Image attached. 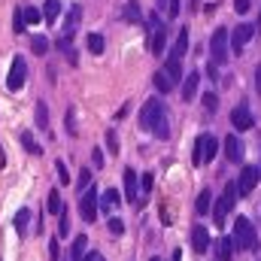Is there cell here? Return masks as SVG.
Wrapping results in <instances>:
<instances>
[{"instance_id":"cell-1","label":"cell","mask_w":261,"mask_h":261,"mask_svg":"<svg viewBox=\"0 0 261 261\" xmlns=\"http://www.w3.org/2000/svg\"><path fill=\"white\" fill-rule=\"evenodd\" d=\"M140 125L146 130H152L158 140H167L170 137V122H167V110H164V103L158 100V97H152V100H146V107H143V113H140Z\"/></svg>"},{"instance_id":"cell-2","label":"cell","mask_w":261,"mask_h":261,"mask_svg":"<svg viewBox=\"0 0 261 261\" xmlns=\"http://www.w3.org/2000/svg\"><path fill=\"white\" fill-rule=\"evenodd\" d=\"M231 243H234V249H246V252H255L258 249V231L252 228V222L246 216H237Z\"/></svg>"},{"instance_id":"cell-3","label":"cell","mask_w":261,"mask_h":261,"mask_svg":"<svg viewBox=\"0 0 261 261\" xmlns=\"http://www.w3.org/2000/svg\"><path fill=\"white\" fill-rule=\"evenodd\" d=\"M234 203H237V186L228 182V186H225V195L219 197V203L213 206V222H216V225H225V219H228V213L234 210Z\"/></svg>"},{"instance_id":"cell-4","label":"cell","mask_w":261,"mask_h":261,"mask_svg":"<svg viewBox=\"0 0 261 261\" xmlns=\"http://www.w3.org/2000/svg\"><path fill=\"white\" fill-rule=\"evenodd\" d=\"M216 149H219V143H216V137L213 134H200L195 140V164H206V161H213V155H216Z\"/></svg>"},{"instance_id":"cell-5","label":"cell","mask_w":261,"mask_h":261,"mask_svg":"<svg viewBox=\"0 0 261 261\" xmlns=\"http://www.w3.org/2000/svg\"><path fill=\"white\" fill-rule=\"evenodd\" d=\"M258 179H261V173H258V167H243L240 170V179L234 182L237 186V197H249L252 192H255V186H258Z\"/></svg>"},{"instance_id":"cell-6","label":"cell","mask_w":261,"mask_h":261,"mask_svg":"<svg viewBox=\"0 0 261 261\" xmlns=\"http://www.w3.org/2000/svg\"><path fill=\"white\" fill-rule=\"evenodd\" d=\"M252 37H255V28H252V24H237V28H234V31L228 34L231 52H234V55H240V52L246 49V43H249Z\"/></svg>"},{"instance_id":"cell-7","label":"cell","mask_w":261,"mask_h":261,"mask_svg":"<svg viewBox=\"0 0 261 261\" xmlns=\"http://www.w3.org/2000/svg\"><path fill=\"white\" fill-rule=\"evenodd\" d=\"M210 52H213V64H225V61H228V31H225V28L213 31Z\"/></svg>"},{"instance_id":"cell-8","label":"cell","mask_w":261,"mask_h":261,"mask_svg":"<svg viewBox=\"0 0 261 261\" xmlns=\"http://www.w3.org/2000/svg\"><path fill=\"white\" fill-rule=\"evenodd\" d=\"M24 79H28V64H24V58H12V67H9V76H6V88L9 91H18L21 85H24Z\"/></svg>"},{"instance_id":"cell-9","label":"cell","mask_w":261,"mask_h":261,"mask_svg":"<svg viewBox=\"0 0 261 261\" xmlns=\"http://www.w3.org/2000/svg\"><path fill=\"white\" fill-rule=\"evenodd\" d=\"M79 213H82V222H97V192L94 189H85L79 195Z\"/></svg>"},{"instance_id":"cell-10","label":"cell","mask_w":261,"mask_h":261,"mask_svg":"<svg viewBox=\"0 0 261 261\" xmlns=\"http://www.w3.org/2000/svg\"><path fill=\"white\" fill-rule=\"evenodd\" d=\"M231 125H234L237 130H249V128H252V113H249V107H246V103L234 107V113H231Z\"/></svg>"},{"instance_id":"cell-11","label":"cell","mask_w":261,"mask_h":261,"mask_svg":"<svg viewBox=\"0 0 261 261\" xmlns=\"http://www.w3.org/2000/svg\"><path fill=\"white\" fill-rule=\"evenodd\" d=\"M125 200L128 203H137L140 200V176H137V170H125Z\"/></svg>"},{"instance_id":"cell-12","label":"cell","mask_w":261,"mask_h":261,"mask_svg":"<svg viewBox=\"0 0 261 261\" xmlns=\"http://www.w3.org/2000/svg\"><path fill=\"white\" fill-rule=\"evenodd\" d=\"M210 246H213V243H210V231H206L203 225H195V228H192V249H195V252H206Z\"/></svg>"},{"instance_id":"cell-13","label":"cell","mask_w":261,"mask_h":261,"mask_svg":"<svg viewBox=\"0 0 261 261\" xmlns=\"http://www.w3.org/2000/svg\"><path fill=\"white\" fill-rule=\"evenodd\" d=\"M225 155H228V161L240 164V161H243V143H240L237 137H228V140H225Z\"/></svg>"},{"instance_id":"cell-14","label":"cell","mask_w":261,"mask_h":261,"mask_svg":"<svg viewBox=\"0 0 261 261\" xmlns=\"http://www.w3.org/2000/svg\"><path fill=\"white\" fill-rule=\"evenodd\" d=\"M164 43H167V31H164V24H161V28H152V37H149V49H152L155 55H161V52H164Z\"/></svg>"},{"instance_id":"cell-15","label":"cell","mask_w":261,"mask_h":261,"mask_svg":"<svg viewBox=\"0 0 261 261\" xmlns=\"http://www.w3.org/2000/svg\"><path fill=\"white\" fill-rule=\"evenodd\" d=\"M231 258H234V243H231V237L216 240V261H231Z\"/></svg>"},{"instance_id":"cell-16","label":"cell","mask_w":261,"mask_h":261,"mask_svg":"<svg viewBox=\"0 0 261 261\" xmlns=\"http://www.w3.org/2000/svg\"><path fill=\"white\" fill-rule=\"evenodd\" d=\"M197 82H200V73H189V76L182 79V100H195Z\"/></svg>"},{"instance_id":"cell-17","label":"cell","mask_w":261,"mask_h":261,"mask_svg":"<svg viewBox=\"0 0 261 261\" xmlns=\"http://www.w3.org/2000/svg\"><path fill=\"white\" fill-rule=\"evenodd\" d=\"M186 52H189V28H182V31H179V37H176V43H173L170 55H173V58H186Z\"/></svg>"},{"instance_id":"cell-18","label":"cell","mask_w":261,"mask_h":261,"mask_svg":"<svg viewBox=\"0 0 261 261\" xmlns=\"http://www.w3.org/2000/svg\"><path fill=\"white\" fill-rule=\"evenodd\" d=\"M79 18H82V6L76 3V6H70V15H67V21H64V37H73V31H76Z\"/></svg>"},{"instance_id":"cell-19","label":"cell","mask_w":261,"mask_h":261,"mask_svg":"<svg viewBox=\"0 0 261 261\" xmlns=\"http://www.w3.org/2000/svg\"><path fill=\"white\" fill-rule=\"evenodd\" d=\"M49 24H55L58 21V15H61V0H46V6H43V12H40Z\"/></svg>"},{"instance_id":"cell-20","label":"cell","mask_w":261,"mask_h":261,"mask_svg":"<svg viewBox=\"0 0 261 261\" xmlns=\"http://www.w3.org/2000/svg\"><path fill=\"white\" fill-rule=\"evenodd\" d=\"M152 82H155V88H158L161 94H170V91H173V79H170L164 70H158V73L152 76Z\"/></svg>"},{"instance_id":"cell-21","label":"cell","mask_w":261,"mask_h":261,"mask_svg":"<svg viewBox=\"0 0 261 261\" xmlns=\"http://www.w3.org/2000/svg\"><path fill=\"white\" fill-rule=\"evenodd\" d=\"M122 15H125V21H130V24H140L143 21V12H140V3L137 0H128L125 3V12Z\"/></svg>"},{"instance_id":"cell-22","label":"cell","mask_w":261,"mask_h":261,"mask_svg":"<svg viewBox=\"0 0 261 261\" xmlns=\"http://www.w3.org/2000/svg\"><path fill=\"white\" fill-rule=\"evenodd\" d=\"M164 73L173 79V82H179V76H182V58H167V67H164Z\"/></svg>"},{"instance_id":"cell-23","label":"cell","mask_w":261,"mask_h":261,"mask_svg":"<svg viewBox=\"0 0 261 261\" xmlns=\"http://www.w3.org/2000/svg\"><path fill=\"white\" fill-rule=\"evenodd\" d=\"M21 146H24L31 155H43V146L34 140V134H31V130H21Z\"/></svg>"},{"instance_id":"cell-24","label":"cell","mask_w":261,"mask_h":261,"mask_svg":"<svg viewBox=\"0 0 261 261\" xmlns=\"http://www.w3.org/2000/svg\"><path fill=\"white\" fill-rule=\"evenodd\" d=\"M28 222H31V210H28V206H21V210L15 213V219H12V225H15V231H18V234H24V231H28Z\"/></svg>"},{"instance_id":"cell-25","label":"cell","mask_w":261,"mask_h":261,"mask_svg":"<svg viewBox=\"0 0 261 261\" xmlns=\"http://www.w3.org/2000/svg\"><path fill=\"white\" fill-rule=\"evenodd\" d=\"M37 128L49 130V107H46V100H37Z\"/></svg>"},{"instance_id":"cell-26","label":"cell","mask_w":261,"mask_h":261,"mask_svg":"<svg viewBox=\"0 0 261 261\" xmlns=\"http://www.w3.org/2000/svg\"><path fill=\"white\" fill-rule=\"evenodd\" d=\"M116 203H119V192L116 189H107L103 195L97 197V206H103V210H113Z\"/></svg>"},{"instance_id":"cell-27","label":"cell","mask_w":261,"mask_h":261,"mask_svg":"<svg viewBox=\"0 0 261 261\" xmlns=\"http://www.w3.org/2000/svg\"><path fill=\"white\" fill-rule=\"evenodd\" d=\"M40 18H43V15H40L37 6H24V9H21V21H24V28H28V24H40Z\"/></svg>"},{"instance_id":"cell-28","label":"cell","mask_w":261,"mask_h":261,"mask_svg":"<svg viewBox=\"0 0 261 261\" xmlns=\"http://www.w3.org/2000/svg\"><path fill=\"white\" fill-rule=\"evenodd\" d=\"M85 43H88V52H91V55H100L103 46H107V43H103V34H88Z\"/></svg>"},{"instance_id":"cell-29","label":"cell","mask_w":261,"mask_h":261,"mask_svg":"<svg viewBox=\"0 0 261 261\" xmlns=\"http://www.w3.org/2000/svg\"><path fill=\"white\" fill-rule=\"evenodd\" d=\"M195 206H197V213H200V216L213 210V195H210V189H203V192L197 195V203H195Z\"/></svg>"},{"instance_id":"cell-30","label":"cell","mask_w":261,"mask_h":261,"mask_svg":"<svg viewBox=\"0 0 261 261\" xmlns=\"http://www.w3.org/2000/svg\"><path fill=\"white\" fill-rule=\"evenodd\" d=\"M85 252H88V237H76V243H73V261H82Z\"/></svg>"},{"instance_id":"cell-31","label":"cell","mask_w":261,"mask_h":261,"mask_svg":"<svg viewBox=\"0 0 261 261\" xmlns=\"http://www.w3.org/2000/svg\"><path fill=\"white\" fill-rule=\"evenodd\" d=\"M61 210H64V200H61V195H58V189H52V192H49V213L58 216Z\"/></svg>"},{"instance_id":"cell-32","label":"cell","mask_w":261,"mask_h":261,"mask_svg":"<svg viewBox=\"0 0 261 261\" xmlns=\"http://www.w3.org/2000/svg\"><path fill=\"white\" fill-rule=\"evenodd\" d=\"M31 49H34V55H46V52H49V40L37 34V37L31 40Z\"/></svg>"},{"instance_id":"cell-33","label":"cell","mask_w":261,"mask_h":261,"mask_svg":"<svg viewBox=\"0 0 261 261\" xmlns=\"http://www.w3.org/2000/svg\"><path fill=\"white\" fill-rule=\"evenodd\" d=\"M58 49L67 55L70 64H76V52H73V46H70V37H61V40H58Z\"/></svg>"},{"instance_id":"cell-34","label":"cell","mask_w":261,"mask_h":261,"mask_svg":"<svg viewBox=\"0 0 261 261\" xmlns=\"http://www.w3.org/2000/svg\"><path fill=\"white\" fill-rule=\"evenodd\" d=\"M58 216H61V222H58V240H64L67 234H70V219H67V210H61Z\"/></svg>"},{"instance_id":"cell-35","label":"cell","mask_w":261,"mask_h":261,"mask_svg":"<svg viewBox=\"0 0 261 261\" xmlns=\"http://www.w3.org/2000/svg\"><path fill=\"white\" fill-rule=\"evenodd\" d=\"M88 186H91V170H82V173H79V179H76V189H79V195H82Z\"/></svg>"},{"instance_id":"cell-36","label":"cell","mask_w":261,"mask_h":261,"mask_svg":"<svg viewBox=\"0 0 261 261\" xmlns=\"http://www.w3.org/2000/svg\"><path fill=\"white\" fill-rule=\"evenodd\" d=\"M203 107H206V113H216V110H219V100H216V94H213V91H206V94H203Z\"/></svg>"},{"instance_id":"cell-37","label":"cell","mask_w":261,"mask_h":261,"mask_svg":"<svg viewBox=\"0 0 261 261\" xmlns=\"http://www.w3.org/2000/svg\"><path fill=\"white\" fill-rule=\"evenodd\" d=\"M107 149H110V155L119 152V137H116V130H107Z\"/></svg>"},{"instance_id":"cell-38","label":"cell","mask_w":261,"mask_h":261,"mask_svg":"<svg viewBox=\"0 0 261 261\" xmlns=\"http://www.w3.org/2000/svg\"><path fill=\"white\" fill-rule=\"evenodd\" d=\"M67 130H70V134H73V137H76V134H79V130H76V110H73V107H70V110H67Z\"/></svg>"},{"instance_id":"cell-39","label":"cell","mask_w":261,"mask_h":261,"mask_svg":"<svg viewBox=\"0 0 261 261\" xmlns=\"http://www.w3.org/2000/svg\"><path fill=\"white\" fill-rule=\"evenodd\" d=\"M55 170H58V182H61V186H67V182H70V173H67L64 161H58V164H55Z\"/></svg>"},{"instance_id":"cell-40","label":"cell","mask_w":261,"mask_h":261,"mask_svg":"<svg viewBox=\"0 0 261 261\" xmlns=\"http://www.w3.org/2000/svg\"><path fill=\"white\" fill-rule=\"evenodd\" d=\"M179 9H182V0H170V3H167V15H170V18H176Z\"/></svg>"},{"instance_id":"cell-41","label":"cell","mask_w":261,"mask_h":261,"mask_svg":"<svg viewBox=\"0 0 261 261\" xmlns=\"http://www.w3.org/2000/svg\"><path fill=\"white\" fill-rule=\"evenodd\" d=\"M152 182H155V179H152V173H146V176L140 179V189H143V195H149V192H152Z\"/></svg>"},{"instance_id":"cell-42","label":"cell","mask_w":261,"mask_h":261,"mask_svg":"<svg viewBox=\"0 0 261 261\" xmlns=\"http://www.w3.org/2000/svg\"><path fill=\"white\" fill-rule=\"evenodd\" d=\"M15 34H24V21H21V9H15V21H12Z\"/></svg>"},{"instance_id":"cell-43","label":"cell","mask_w":261,"mask_h":261,"mask_svg":"<svg viewBox=\"0 0 261 261\" xmlns=\"http://www.w3.org/2000/svg\"><path fill=\"white\" fill-rule=\"evenodd\" d=\"M110 231H113V234H122V231H125V222H122V219H110Z\"/></svg>"},{"instance_id":"cell-44","label":"cell","mask_w":261,"mask_h":261,"mask_svg":"<svg viewBox=\"0 0 261 261\" xmlns=\"http://www.w3.org/2000/svg\"><path fill=\"white\" fill-rule=\"evenodd\" d=\"M249 6H252L249 0H234V9H237L240 15H246V12H249Z\"/></svg>"},{"instance_id":"cell-45","label":"cell","mask_w":261,"mask_h":261,"mask_svg":"<svg viewBox=\"0 0 261 261\" xmlns=\"http://www.w3.org/2000/svg\"><path fill=\"white\" fill-rule=\"evenodd\" d=\"M91 158H94V167H103V152H100V149H94Z\"/></svg>"},{"instance_id":"cell-46","label":"cell","mask_w":261,"mask_h":261,"mask_svg":"<svg viewBox=\"0 0 261 261\" xmlns=\"http://www.w3.org/2000/svg\"><path fill=\"white\" fill-rule=\"evenodd\" d=\"M255 91L261 94V64L255 67Z\"/></svg>"},{"instance_id":"cell-47","label":"cell","mask_w":261,"mask_h":261,"mask_svg":"<svg viewBox=\"0 0 261 261\" xmlns=\"http://www.w3.org/2000/svg\"><path fill=\"white\" fill-rule=\"evenodd\" d=\"M52 261H58V237L52 240Z\"/></svg>"},{"instance_id":"cell-48","label":"cell","mask_w":261,"mask_h":261,"mask_svg":"<svg viewBox=\"0 0 261 261\" xmlns=\"http://www.w3.org/2000/svg\"><path fill=\"white\" fill-rule=\"evenodd\" d=\"M173 261H182V252H179V249H176V252H173Z\"/></svg>"},{"instance_id":"cell-49","label":"cell","mask_w":261,"mask_h":261,"mask_svg":"<svg viewBox=\"0 0 261 261\" xmlns=\"http://www.w3.org/2000/svg\"><path fill=\"white\" fill-rule=\"evenodd\" d=\"M149 261H161V258H158V255H152V258H149Z\"/></svg>"},{"instance_id":"cell-50","label":"cell","mask_w":261,"mask_h":261,"mask_svg":"<svg viewBox=\"0 0 261 261\" xmlns=\"http://www.w3.org/2000/svg\"><path fill=\"white\" fill-rule=\"evenodd\" d=\"M258 173H261V170H258Z\"/></svg>"}]
</instances>
